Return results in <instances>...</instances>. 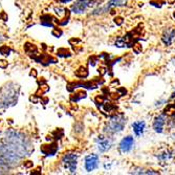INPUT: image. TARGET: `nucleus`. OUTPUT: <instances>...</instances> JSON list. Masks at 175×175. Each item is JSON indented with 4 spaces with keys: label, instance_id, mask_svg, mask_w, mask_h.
I'll return each instance as SVG.
<instances>
[{
    "label": "nucleus",
    "instance_id": "nucleus-5",
    "mask_svg": "<svg viewBox=\"0 0 175 175\" xmlns=\"http://www.w3.org/2000/svg\"><path fill=\"white\" fill-rule=\"evenodd\" d=\"M63 166L65 169H67L71 173H74L77 169V163H78V156L77 154L68 153L63 157Z\"/></svg>",
    "mask_w": 175,
    "mask_h": 175
},
{
    "label": "nucleus",
    "instance_id": "nucleus-21",
    "mask_svg": "<svg viewBox=\"0 0 175 175\" xmlns=\"http://www.w3.org/2000/svg\"><path fill=\"white\" fill-rule=\"evenodd\" d=\"M62 135H63V131L61 129H57L56 131H54L53 132V134H52V138H55V139H60L62 138Z\"/></svg>",
    "mask_w": 175,
    "mask_h": 175
},
{
    "label": "nucleus",
    "instance_id": "nucleus-7",
    "mask_svg": "<svg viewBox=\"0 0 175 175\" xmlns=\"http://www.w3.org/2000/svg\"><path fill=\"white\" fill-rule=\"evenodd\" d=\"M126 3H127V0H110V1L108 2L105 6L94 9V11L92 12L91 14L92 15L103 14V13H106V12L109 11L111 8H114V6H122V5H125Z\"/></svg>",
    "mask_w": 175,
    "mask_h": 175
},
{
    "label": "nucleus",
    "instance_id": "nucleus-29",
    "mask_svg": "<svg viewBox=\"0 0 175 175\" xmlns=\"http://www.w3.org/2000/svg\"><path fill=\"white\" fill-rule=\"evenodd\" d=\"M1 17H2L3 19H4V21H6V20H8V17H6V16H5V14H4V13H2V14H1Z\"/></svg>",
    "mask_w": 175,
    "mask_h": 175
},
{
    "label": "nucleus",
    "instance_id": "nucleus-9",
    "mask_svg": "<svg viewBox=\"0 0 175 175\" xmlns=\"http://www.w3.org/2000/svg\"><path fill=\"white\" fill-rule=\"evenodd\" d=\"M133 145H134V139H133L132 136H127V138H123L122 142L120 144V150L123 153H127L133 148Z\"/></svg>",
    "mask_w": 175,
    "mask_h": 175
},
{
    "label": "nucleus",
    "instance_id": "nucleus-27",
    "mask_svg": "<svg viewBox=\"0 0 175 175\" xmlns=\"http://www.w3.org/2000/svg\"><path fill=\"white\" fill-rule=\"evenodd\" d=\"M30 76H31V77H37V71H36V69H31V72H30Z\"/></svg>",
    "mask_w": 175,
    "mask_h": 175
},
{
    "label": "nucleus",
    "instance_id": "nucleus-6",
    "mask_svg": "<svg viewBox=\"0 0 175 175\" xmlns=\"http://www.w3.org/2000/svg\"><path fill=\"white\" fill-rule=\"evenodd\" d=\"M97 2L95 0H78L74 5L71 6V11L76 14H80V13L85 12L88 8L94 5Z\"/></svg>",
    "mask_w": 175,
    "mask_h": 175
},
{
    "label": "nucleus",
    "instance_id": "nucleus-8",
    "mask_svg": "<svg viewBox=\"0 0 175 175\" xmlns=\"http://www.w3.org/2000/svg\"><path fill=\"white\" fill-rule=\"evenodd\" d=\"M99 166V157L98 155L91 154L88 155L85 158V169H86L88 172L90 171H93L94 169H97Z\"/></svg>",
    "mask_w": 175,
    "mask_h": 175
},
{
    "label": "nucleus",
    "instance_id": "nucleus-30",
    "mask_svg": "<svg viewBox=\"0 0 175 175\" xmlns=\"http://www.w3.org/2000/svg\"><path fill=\"white\" fill-rule=\"evenodd\" d=\"M59 1H61V2H68V1H71V0H59Z\"/></svg>",
    "mask_w": 175,
    "mask_h": 175
},
{
    "label": "nucleus",
    "instance_id": "nucleus-10",
    "mask_svg": "<svg viewBox=\"0 0 175 175\" xmlns=\"http://www.w3.org/2000/svg\"><path fill=\"white\" fill-rule=\"evenodd\" d=\"M112 146V142L110 138H107L105 136H99L98 138V148L101 152H106L111 148Z\"/></svg>",
    "mask_w": 175,
    "mask_h": 175
},
{
    "label": "nucleus",
    "instance_id": "nucleus-14",
    "mask_svg": "<svg viewBox=\"0 0 175 175\" xmlns=\"http://www.w3.org/2000/svg\"><path fill=\"white\" fill-rule=\"evenodd\" d=\"M133 127V131L138 136H141L143 133L145 131V128H146V123L144 121H139V122H135L134 124L132 125Z\"/></svg>",
    "mask_w": 175,
    "mask_h": 175
},
{
    "label": "nucleus",
    "instance_id": "nucleus-31",
    "mask_svg": "<svg viewBox=\"0 0 175 175\" xmlns=\"http://www.w3.org/2000/svg\"><path fill=\"white\" fill-rule=\"evenodd\" d=\"M171 98H175V92H174V93H173L172 95H171Z\"/></svg>",
    "mask_w": 175,
    "mask_h": 175
},
{
    "label": "nucleus",
    "instance_id": "nucleus-25",
    "mask_svg": "<svg viewBox=\"0 0 175 175\" xmlns=\"http://www.w3.org/2000/svg\"><path fill=\"white\" fill-rule=\"evenodd\" d=\"M24 167H26V168H31V167H33V161H24Z\"/></svg>",
    "mask_w": 175,
    "mask_h": 175
},
{
    "label": "nucleus",
    "instance_id": "nucleus-17",
    "mask_svg": "<svg viewBox=\"0 0 175 175\" xmlns=\"http://www.w3.org/2000/svg\"><path fill=\"white\" fill-rule=\"evenodd\" d=\"M49 90V87L47 86L46 84H41V86L38 88V90H37V92L36 93H35V95H36V97L38 98V97H42V95L45 93L46 91H48Z\"/></svg>",
    "mask_w": 175,
    "mask_h": 175
},
{
    "label": "nucleus",
    "instance_id": "nucleus-32",
    "mask_svg": "<svg viewBox=\"0 0 175 175\" xmlns=\"http://www.w3.org/2000/svg\"><path fill=\"white\" fill-rule=\"evenodd\" d=\"M0 42H1V36H0Z\"/></svg>",
    "mask_w": 175,
    "mask_h": 175
},
{
    "label": "nucleus",
    "instance_id": "nucleus-22",
    "mask_svg": "<svg viewBox=\"0 0 175 175\" xmlns=\"http://www.w3.org/2000/svg\"><path fill=\"white\" fill-rule=\"evenodd\" d=\"M71 55V52H69V50H67L66 48H60V49H58V56H60V57H69Z\"/></svg>",
    "mask_w": 175,
    "mask_h": 175
},
{
    "label": "nucleus",
    "instance_id": "nucleus-11",
    "mask_svg": "<svg viewBox=\"0 0 175 175\" xmlns=\"http://www.w3.org/2000/svg\"><path fill=\"white\" fill-rule=\"evenodd\" d=\"M40 150L43 154L47 155V156H53L58 151V144L57 143H52L49 145H42Z\"/></svg>",
    "mask_w": 175,
    "mask_h": 175
},
{
    "label": "nucleus",
    "instance_id": "nucleus-24",
    "mask_svg": "<svg viewBox=\"0 0 175 175\" xmlns=\"http://www.w3.org/2000/svg\"><path fill=\"white\" fill-rule=\"evenodd\" d=\"M8 65V61H5V60H0V67L1 68H6Z\"/></svg>",
    "mask_w": 175,
    "mask_h": 175
},
{
    "label": "nucleus",
    "instance_id": "nucleus-15",
    "mask_svg": "<svg viewBox=\"0 0 175 175\" xmlns=\"http://www.w3.org/2000/svg\"><path fill=\"white\" fill-rule=\"evenodd\" d=\"M53 21H54V18L48 14L41 16V18H40L41 24L44 25V26H47V27H53Z\"/></svg>",
    "mask_w": 175,
    "mask_h": 175
},
{
    "label": "nucleus",
    "instance_id": "nucleus-23",
    "mask_svg": "<svg viewBox=\"0 0 175 175\" xmlns=\"http://www.w3.org/2000/svg\"><path fill=\"white\" fill-rule=\"evenodd\" d=\"M52 34H53L55 37L59 38V37L62 35V31L60 30V28H58V27H55V28H54V30H53V33H52Z\"/></svg>",
    "mask_w": 175,
    "mask_h": 175
},
{
    "label": "nucleus",
    "instance_id": "nucleus-20",
    "mask_svg": "<svg viewBox=\"0 0 175 175\" xmlns=\"http://www.w3.org/2000/svg\"><path fill=\"white\" fill-rule=\"evenodd\" d=\"M11 52H12L11 47H8V45H2V46H0V54H1V55L8 56L9 54H11Z\"/></svg>",
    "mask_w": 175,
    "mask_h": 175
},
{
    "label": "nucleus",
    "instance_id": "nucleus-3",
    "mask_svg": "<svg viewBox=\"0 0 175 175\" xmlns=\"http://www.w3.org/2000/svg\"><path fill=\"white\" fill-rule=\"evenodd\" d=\"M0 158L8 165L9 167H14L20 163L22 158L17 154V152H15L13 149L9 147L8 144H5L4 142L0 141Z\"/></svg>",
    "mask_w": 175,
    "mask_h": 175
},
{
    "label": "nucleus",
    "instance_id": "nucleus-13",
    "mask_svg": "<svg viewBox=\"0 0 175 175\" xmlns=\"http://www.w3.org/2000/svg\"><path fill=\"white\" fill-rule=\"evenodd\" d=\"M175 38V30L174 28H167L166 31H165V33L163 35V41L164 43L166 44V45H171L173 42Z\"/></svg>",
    "mask_w": 175,
    "mask_h": 175
},
{
    "label": "nucleus",
    "instance_id": "nucleus-19",
    "mask_svg": "<svg viewBox=\"0 0 175 175\" xmlns=\"http://www.w3.org/2000/svg\"><path fill=\"white\" fill-rule=\"evenodd\" d=\"M11 169V167L8 164L4 163L1 158H0V174H5L8 172V170Z\"/></svg>",
    "mask_w": 175,
    "mask_h": 175
},
{
    "label": "nucleus",
    "instance_id": "nucleus-16",
    "mask_svg": "<svg viewBox=\"0 0 175 175\" xmlns=\"http://www.w3.org/2000/svg\"><path fill=\"white\" fill-rule=\"evenodd\" d=\"M85 97H86V92L80 90V91L75 92V94H72L71 97V100L72 102H78L79 100H81V99H84Z\"/></svg>",
    "mask_w": 175,
    "mask_h": 175
},
{
    "label": "nucleus",
    "instance_id": "nucleus-12",
    "mask_svg": "<svg viewBox=\"0 0 175 175\" xmlns=\"http://www.w3.org/2000/svg\"><path fill=\"white\" fill-rule=\"evenodd\" d=\"M166 124V116L164 114L161 116H158L157 117H155L154 122H153V128L156 132L161 133L164 131V126Z\"/></svg>",
    "mask_w": 175,
    "mask_h": 175
},
{
    "label": "nucleus",
    "instance_id": "nucleus-4",
    "mask_svg": "<svg viewBox=\"0 0 175 175\" xmlns=\"http://www.w3.org/2000/svg\"><path fill=\"white\" fill-rule=\"evenodd\" d=\"M126 125V119L123 116H113L111 121L108 124L107 128L105 129V131L113 134V133L120 132L124 129V127Z\"/></svg>",
    "mask_w": 175,
    "mask_h": 175
},
{
    "label": "nucleus",
    "instance_id": "nucleus-18",
    "mask_svg": "<svg viewBox=\"0 0 175 175\" xmlns=\"http://www.w3.org/2000/svg\"><path fill=\"white\" fill-rule=\"evenodd\" d=\"M76 76L79 78H86L88 76V71L86 67H80L78 69L77 71H76Z\"/></svg>",
    "mask_w": 175,
    "mask_h": 175
},
{
    "label": "nucleus",
    "instance_id": "nucleus-33",
    "mask_svg": "<svg viewBox=\"0 0 175 175\" xmlns=\"http://www.w3.org/2000/svg\"><path fill=\"white\" fill-rule=\"evenodd\" d=\"M174 17H175V13H174Z\"/></svg>",
    "mask_w": 175,
    "mask_h": 175
},
{
    "label": "nucleus",
    "instance_id": "nucleus-26",
    "mask_svg": "<svg viewBox=\"0 0 175 175\" xmlns=\"http://www.w3.org/2000/svg\"><path fill=\"white\" fill-rule=\"evenodd\" d=\"M114 22H116V24H119V25H121L123 23V19L121 18V17H116V19H114Z\"/></svg>",
    "mask_w": 175,
    "mask_h": 175
},
{
    "label": "nucleus",
    "instance_id": "nucleus-1",
    "mask_svg": "<svg viewBox=\"0 0 175 175\" xmlns=\"http://www.w3.org/2000/svg\"><path fill=\"white\" fill-rule=\"evenodd\" d=\"M2 141L5 144H8L15 152H17V154L21 158H24L25 156L31 155V152L34 151V147L30 139L23 133L19 132L17 130H6Z\"/></svg>",
    "mask_w": 175,
    "mask_h": 175
},
{
    "label": "nucleus",
    "instance_id": "nucleus-28",
    "mask_svg": "<svg viewBox=\"0 0 175 175\" xmlns=\"http://www.w3.org/2000/svg\"><path fill=\"white\" fill-rule=\"evenodd\" d=\"M41 102H42V104L43 105H45L47 102H48V99L47 98H44V99H41Z\"/></svg>",
    "mask_w": 175,
    "mask_h": 175
},
{
    "label": "nucleus",
    "instance_id": "nucleus-2",
    "mask_svg": "<svg viewBox=\"0 0 175 175\" xmlns=\"http://www.w3.org/2000/svg\"><path fill=\"white\" fill-rule=\"evenodd\" d=\"M19 94V86L17 84L8 82L0 89V109L13 106L17 103Z\"/></svg>",
    "mask_w": 175,
    "mask_h": 175
}]
</instances>
